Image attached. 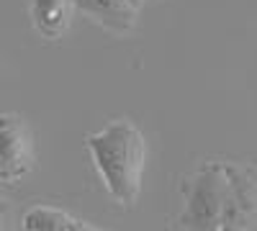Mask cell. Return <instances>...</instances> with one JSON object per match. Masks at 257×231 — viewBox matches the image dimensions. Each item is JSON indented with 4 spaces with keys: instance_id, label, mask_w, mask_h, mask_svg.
<instances>
[{
    "instance_id": "7a4b0ae2",
    "label": "cell",
    "mask_w": 257,
    "mask_h": 231,
    "mask_svg": "<svg viewBox=\"0 0 257 231\" xmlns=\"http://www.w3.org/2000/svg\"><path fill=\"white\" fill-rule=\"evenodd\" d=\"M226 185L229 175L224 162H208L193 172L185 187V205L180 213L185 231H219Z\"/></svg>"
},
{
    "instance_id": "6da1fadb",
    "label": "cell",
    "mask_w": 257,
    "mask_h": 231,
    "mask_svg": "<svg viewBox=\"0 0 257 231\" xmlns=\"http://www.w3.org/2000/svg\"><path fill=\"white\" fill-rule=\"evenodd\" d=\"M85 146L108 195L121 208H132L139 198L147 167V141L142 131L132 121H111L85 139Z\"/></svg>"
},
{
    "instance_id": "3957f363",
    "label": "cell",
    "mask_w": 257,
    "mask_h": 231,
    "mask_svg": "<svg viewBox=\"0 0 257 231\" xmlns=\"http://www.w3.org/2000/svg\"><path fill=\"white\" fill-rule=\"evenodd\" d=\"M34 134L24 116L0 113V182L18 185L34 170Z\"/></svg>"
},
{
    "instance_id": "52a82bcc",
    "label": "cell",
    "mask_w": 257,
    "mask_h": 231,
    "mask_svg": "<svg viewBox=\"0 0 257 231\" xmlns=\"http://www.w3.org/2000/svg\"><path fill=\"white\" fill-rule=\"evenodd\" d=\"M24 231H103L54 205H31L21 218Z\"/></svg>"
},
{
    "instance_id": "277c9868",
    "label": "cell",
    "mask_w": 257,
    "mask_h": 231,
    "mask_svg": "<svg viewBox=\"0 0 257 231\" xmlns=\"http://www.w3.org/2000/svg\"><path fill=\"white\" fill-rule=\"evenodd\" d=\"M226 198L219 231H257V170L226 164Z\"/></svg>"
},
{
    "instance_id": "5b68a950",
    "label": "cell",
    "mask_w": 257,
    "mask_h": 231,
    "mask_svg": "<svg viewBox=\"0 0 257 231\" xmlns=\"http://www.w3.org/2000/svg\"><path fill=\"white\" fill-rule=\"evenodd\" d=\"M75 11L116 36L132 34L144 0H72Z\"/></svg>"
},
{
    "instance_id": "8992f818",
    "label": "cell",
    "mask_w": 257,
    "mask_h": 231,
    "mask_svg": "<svg viewBox=\"0 0 257 231\" xmlns=\"http://www.w3.org/2000/svg\"><path fill=\"white\" fill-rule=\"evenodd\" d=\"M72 11H75L72 0H29L31 26L47 41H57L67 34Z\"/></svg>"
},
{
    "instance_id": "ba28073f",
    "label": "cell",
    "mask_w": 257,
    "mask_h": 231,
    "mask_svg": "<svg viewBox=\"0 0 257 231\" xmlns=\"http://www.w3.org/2000/svg\"><path fill=\"white\" fill-rule=\"evenodd\" d=\"M0 231H3V211H0Z\"/></svg>"
}]
</instances>
